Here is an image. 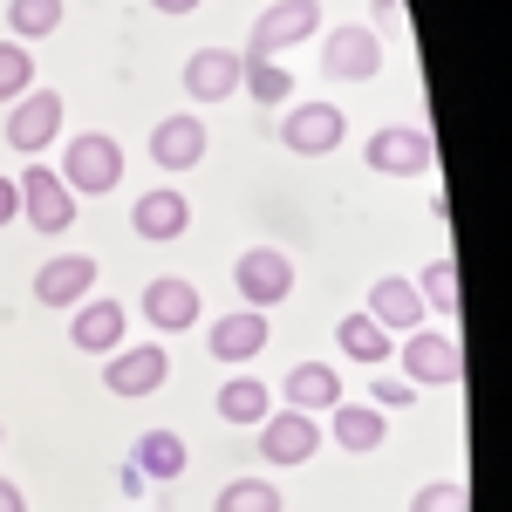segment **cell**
Returning <instances> with one entry per match:
<instances>
[{
	"label": "cell",
	"instance_id": "cell-18",
	"mask_svg": "<svg viewBox=\"0 0 512 512\" xmlns=\"http://www.w3.org/2000/svg\"><path fill=\"white\" fill-rule=\"evenodd\" d=\"M205 144H212V137H205L198 117H164L158 130H151V164H158V171H198V164H205Z\"/></svg>",
	"mask_w": 512,
	"mask_h": 512
},
{
	"label": "cell",
	"instance_id": "cell-23",
	"mask_svg": "<svg viewBox=\"0 0 512 512\" xmlns=\"http://www.w3.org/2000/svg\"><path fill=\"white\" fill-rule=\"evenodd\" d=\"M335 349L349 355V362H362V369H383L396 355V335L390 328H376L369 315H342L335 321Z\"/></svg>",
	"mask_w": 512,
	"mask_h": 512
},
{
	"label": "cell",
	"instance_id": "cell-15",
	"mask_svg": "<svg viewBox=\"0 0 512 512\" xmlns=\"http://www.w3.org/2000/svg\"><path fill=\"white\" fill-rule=\"evenodd\" d=\"M315 451H321V424L301 417V410H274V417L260 424V458H267V465H308Z\"/></svg>",
	"mask_w": 512,
	"mask_h": 512
},
{
	"label": "cell",
	"instance_id": "cell-21",
	"mask_svg": "<svg viewBox=\"0 0 512 512\" xmlns=\"http://www.w3.org/2000/svg\"><path fill=\"white\" fill-rule=\"evenodd\" d=\"M362 315L376 321V328H390V335H410V328H424V301H417V287L403 274H383L369 287V308Z\"/></svg>",
	"mask_w": 512,
	"mask_h": 512
},
{
	"label": "cell",
	"instance_id": "cell-26",
	"mask_svg": "<svg viewBox=\"0 0 512 512\" xmlns=\"http://www.w3.org/2000/svg\"><path fill=\"white\" fill-rule=\"evenodd\" d=\"M410 287H417V301H424V315H444V321H458V260H451V253H437L431 267H424V274L410 280Z\"/></svg>",
	"mask_w": 512,
	"mask_h": 512
},
{
	"label": "cell",
	"instance_id": "cell-31",
	"mask_svg": "<svg viewBox=\"0 0 512 512\" xmlns=\"http://www.w3.org/2000/svg\"><path fill=\"white\" fill-rule=\"evenodd\" d=\"M369 403L390 417V410H410V403H417V390H410L403 376H376V383H369Z\"/></svg>",
	"mask_w": 512,
	"mask_h": 512
},
{
	"label": "cell",
	"instance_id": "cell-34",
	"mask_svg": "<svg viewBox=\"0 0 512 512\" xmlns=\"http://www.w3.org/2000/svg\"><path fill=\"white\" fill-rule=\"evenodd\" d=\"M151 7H158V14H192L198 0H151Z\"/></svg>",
	"mask_w": 512,
	"mask_h": 512
},
{
	"label": "cell",
	"instance_id": "cell-12",
	"mask_svg": "<svg viewBox=\"0 0 512 512\" xmlns=\"http://www.w3.org/2000/svg\"><path fill=\"white\" fill-rule=\"evenodd\" d=\"M198 315H205V301H198V287L185 274H158L144 287V321H151V335H185V328H198Z\"/></svg>",
	"mask_w": 512,
	"mask_h": 512
},
{
	"label": "cell",
	"instance_id": "cell-7",
	"mask_svg": "<svg viewBox=\"0 0 512 512\" xmlns=\"http://www.w3.org/2000/svg\"><path fill=\"white\" fill-rule=\"evenodd\" d=\"M321 35V0H274L267 14H253V35H246V55L274 62L280 48Z\"/></svg>",
	"mask_w": 512,
	"mask_h": 512
},
{
	"label": "cell",
	"instance_id": "cell-4",
	"mask_svg": "<svg viewBox=\"0 0 512 512\" xmlns=\"http://www.w3.org/2000/svg\"><path fill=\"white\" fill-rule=\"evenodd\" d=\"M233 287L246 308H260V315H274L280 301L294 294V260L280 253V246H246L233 260Z\"/></svg>",
	"mask_w": 512,
	"mask_h": 512
},
{
	"label": "cell",
	"instance_id": "cell-36",
	"mask_svg": "<svg viewBox=\"0 0 512 512\" xmlns=\"http://www.w3.org/2000/svg\"><path fill=\"white\" fill-rule=\"evenodd\" d=\"M0 437H7V431H0Z\"/></svg>",
	"mask_w": 512,
	"mask_h": 512
},
{
	"label": "cell",
	"instance_id": "cell-5",
	"mask_svg": "<svg viewBox=\"0 0 512 512\" xmlns=\"http://www.w3.org/2000/svg\"><path fill=\"white\" fill-rule=\"evenodd\" d=\"M369 171H383V178H424L437 164V137L424 123H390V130H376L369 137Z\"/></svg>",
	"mask_w": 512,
	"mask_h": 512
},
{
	"label": "cell",
	"instance_id": "cell-24",
	"mask_svg": "<svg viewBox=\"0 0 512 512\" xmlns=\"http://www.w3.org/2000/svg\"><path fill=\"white\" fill-rule=\"evenodd\" d=\"M212 403H219V417H226V424H239V431H260V424L274 417V410H267L274 396H267V383H260V376H233V383H219V396H212Z\"/></svg>",
	"mask_w": 512,
	"mask_h": 512
},
{
	"label": "cell",
	"instance_id": "cell-28",
	"mask_svg": "<svg viewBox=\"0 0 512 512\" xmlns=\"http://www.w3.org/2000/svg\"><path fill=\"white\" fill-rule=\"evenodd\" d=\"M212 512H280V485H267V478H233L212 499Z\"/></svg>",
	"mask_w": 512,
	"mask_h": 512
},
{
	"label": "cell",
	"instance_id": "cell-1",
	"mask_svg": "<svg viewBox=\"0 0 512 512\" xmlns=\"http://www.w3.org/2000/svg\"><path fill=\"white\" fill-rule=\"evenodd\" d=\"M396 362H403V383H410V390H451V383H465V349H458V335H451V328H431V321L396 342Z\"/></svg>",
	"mask_w": 512,
	"mask_h": 512
},
{
	"label": "cell",
	"instance_id": "cell-10",
	"mask_svg": "<svg viewBox=\"0 0 512 512\" xmlns=\"http://www.w3.org/2000/svg\"><path fill=\"white\" fill-rule=\"evenodd\" d=\"M103 383H110V396H158L164 383H171V349H158V342H144V349H110Z\"/></svg>",
	"mask_w": 512,
	"mask_h": 512
},
{
	"label": "cell",
	"instance_id": "cell-25",
	"mask_svg": "<svg viewBox=\"0 0 512 512\" xmlns=\"http://www.w3.org/2000/svg\"><path fill=\"white\" fill-rule=\"evenodd\" d=\"M239 89L260 103V110H287L294 103V76L280 62H260V55H239Z\"/></svg>",
	"mask_w": 512,
	"mask_h": 512
},
{
	"label": "cell",
	"instance_id": "cell-35",
	"mask_svg": "<svg viewBox=\"0 0 512 512\" xmlns=\"http://www.w3.org/2000/svg\"><path fill=\"white\" fill-rule=\"evenodd\" d=\"M376 7H383V14H396V7H403V0H376Z\"/></svg>",
	"mask_w": 512,
	"mask_h": 512
},
{
	"label": "cell",
	"instance_id": "cell-22",
	"mask_svg": "<svg viewBox=\"0 0 512 512\" xmlns=\"http://www.w3.org/2000/svg\"><path fill=\"white\" fill-rule=\"evenodd\" d=\"M130 472L137 478H158V485H171V478H185V465H192V451H185V437L178 431H144L137 444H130Z\"/></svg>",
	"mask_w": 512,
	"mask_h": 512
},
{
	"label": "cell",
	"instance_id": "cell-9",
	"mask_svg": "<svg viewBox=\"0 0 512 512\" xmlns=\"http://www.w3.org/2000/svg\"><path fill=\"white\" fill-rule=\"evenodd\" d=\"M55 137H62V96L55 89H28V96L7 103V144L21 158H41Z\"/></svg>",
	"mask_w": 512,
	"mask_h": 512
},
{
	"label": "cell",
	"instance_id": "cell-29",
	"mask_svg": "<svg viewBox=\"0 0 512 512\" xmlns=\"http://www.w3.org/2000/svg\"><path fill=\"white\" fill-rule=\"evenodd\" d=\"M28 89H35V55L21 41H0V103L28 96Z\"/></svg>",
	"mask_w": 512,
	"mask_h": 512
},
{
	"label": "cell",
	"instance_id": "cell-16",
	"mask_svg": "<svg viewBox=\"0 0 512 512\" xmlns=\"http://www.w3.org/2000/svg\"><path fill=\"white\" fill-rule=\"evenodd\" d=\"M185 226H192V205H185V192H178V185H151V192L130 205V233L151 239V246L178 239Z\"/></svg>",
	"mask_w": 512,
	"mask_h": 512
},
{
	"label": "cell",
	"instance_id": "cell-33",
	"mask_svg": "<svg viewBox=\"0 0 512 512\" xmlns=\"http://www.w3.org/2000/svg\"><path fill=\"white\" fill-rule=\"evenodd\" d=\"M0 512H28V499H21V485H14V478H0Z\"/></svg>",
	"mask_w": 512,
	"mask_h": 512
},
{
	"label": "cell",
	"instance_id": "cell-20",
	"mask_svg": "<svg viewBox=\"0 0 512 512\" xmlns=\"http://www.w3.org/2000/svg\"><path fill=\"white\" fill-rule=\"evenodd\" d=\"M280 403H287V410H301V417L335 410V403H342V369H328V362H294V369H287V383H280Z\"/></svg>",
	"mask_w": 512,
	"mask_h": 512
},
{
	"label": "cell",
	"instance_id": "cell-13",
	"mask_svg": "<svg viewBox=\"0 0 512 512\" xmlns=\"http://www.w3.org/2000/svg\"><path fill=\"white\" fill-rule=\"evenodd\" d=\"M123 328H130V308H123V301H110V294H89L82 308H69V342H76L82 355L123 349Z\"/></svg>",
	"mask_w": 512,
	"mask_h": 512
},
{
	"label": "cell",
	"instance_id": "cell-27",
	"mask_svg": "<svg viewBox=\"0 0 512 512\" xmlns=\"http://www.w3.org/2000/svg\"><path fill=\"white\" fill-rule=\"evenodd\" d=\"M7 28H14L21 48H28V41H48L62 28V0H7Z\"/></svg>",
	"mask_w": 512,
	"mask_h": 512
},
{
	"label": "cell",
	"instance_id": "cell-6",
	"mask_svg": "<svg viewBox=\"0 0 512 512\" xmlns=\"http://www.w3.org/2000/svg\"><path fill=\"white\" fill-rule=\"evenodd\" d=\"M321 76H335V82H376V76H383V35H376V28H362V21L328 28V41H321Z\"/></svg>",
	"mask_w": 512,
	"mask_h": 512
},
{
	"label": "cell",
	"instance_id": "cell-8",
	"mask_svg": "<svg viewBox=\"0 0 512 512\" xmlns=\"http://www.w3.org/2000/svg\"><path fill=\"white\" fill-rule=\"evenodd\" d=\"M342 137H349V117L335 103H287V117H280V144L294 158H328V151H342Z\"/></svg>",
	"mask_w": 512,
	"mask_h": 512
},
{
	"label": "cell",
	"instance_id": "cell-3",
	"mask_svg": "<svg viewBox=\"0 0 512 512\" xmlns=\"http://www.w3.org/2000/svg\"><path fill=\"white\" fill-rule=\"evenodd\" d=\"M14 192H21V219H28L41 239H55V233L76 226V192L62 185V171H48L41 158H28V171L14 178Z\"/></svg>",
	"mask_w": 512,
	"mask_h": 512
},
{
	"label": "cell",
	"instance_id": "cell-2",
	"mask_svg": "<svg viewBox=\"0 0 512 512\" xmlns=\"http://www.w3.org/2000/svg\"><path fill=\"white\" fill-rule=\"evenodd\" d=\"M62 185L76 198H110L123 185V144L110 130H82L69 137V151H62Z\"/></svg>",
	"mask_w": 512,
	"mask_h": 512
},
{
	"label": "cell",
	"instance_id": "cell-17",
	"mask_svg": "<svg viewBox=\"0 0 512 512\" xmlns=\"http://www.w3.org/2000/svg\"><path fill=\"white\" fill-rule=\"evenodd\" d=\"M328 437H335L349 458H376L383 437H390V417H383L376 403H349V396H342V403L328 410Z\"/></svg>",
	"mask_w": 512,
	"mask_h": 512
},
{
	"label": "cell",
	"instance_id": "cell-19",
	"mask_svg": "<svg viewBox=\"0 0 512 512\" xmlns=\"http://www.w3.org/2000/svg\"><path fill=\"white\" fill-rule=\"evenodd\" d=\"M185 96L192 103H226L239 96V48H198L185 62Z\"/></svg>",
	"mask_w": 512,
	"mask_h": 512
},
{
	"label": "cell",
	"instance_id": "cell-30",
	"mask_svg": "<svg viewBox=\"0 0 512 512\" xmlns=\"http://www.w3.org/2000/svg\"><path fill=\"white\" fill-rule=\"evenodd\" d=\"M410 512H472V492H465V478H437L410 499Z\"/></svg>",
	"mask_w": 512,
	"mask_h": 512
},
{
	"label": "cell",
	"instance_id": "cell-32",
	"mask_svg": "<svg viewBox=\"0 0 512 512\" xmlns=\"http://www.w3.org/2000/svg\"><path fill=\"white\" fill-rule=\"evenodd\" d=\"M21 219V192H14V178H0V226H14Z\"/></svg>",
	"mask_w": 512,
	"mask_h": 512
},
{
	"label": "cell",
	"instance_id": "cell-11",
	"mask_svg": "<svg viewBox=\"0 0 512 512\" xmlns=\"http://www.w3.org/2000/svg\"><path fill=\"white\" fill-rule=\"evenodd\" d=\"M274 349V321L260 315V308H239V315H219L212 321V335H205V355L212 362H253V355Z\"/></svg>",
	"mask_w": 512,
	"mask_h": 512
},
{
	"label": "cell",
	"instance_id": "cell-14",
	"mask_svg": "<svg viewBox=\"0 0 512 512\" xmlns=\"http://www.w3.org/2000/svg\"><path fill=\"white\" fill-rule=\"evenodd\" d=\"M89 294H96V260H89V253H55V260H41V274H35L41 308H82Z\"/></svg>",
	"mask_w": 512,
	"mask_h": 512
}]
</instances>
